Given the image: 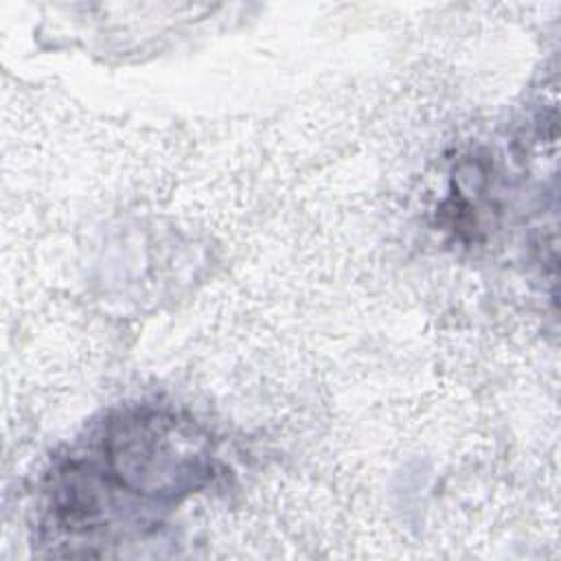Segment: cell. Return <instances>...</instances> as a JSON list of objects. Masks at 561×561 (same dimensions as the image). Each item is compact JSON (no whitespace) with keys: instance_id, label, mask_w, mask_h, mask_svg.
Wrapping results in <instances>:
<instances>
[{"instance_id":"cell-1","label":"cell","mask_w":561,"mask_h":561,"mask_svg":"<svg viewBox=\"0 0 561 561\" xmlns=\"http://www.w3.org/2000/svg\"><path fill=\"white\" fill-rule=\"evenodd\" d=\"M90 456L57 476L50 511L59 535L107 533L121 513L125 526L138 511L149 519L202 486L213 469L208 440L191 423L158 412L110 423Z\"/></svg>"}]
</instances>
